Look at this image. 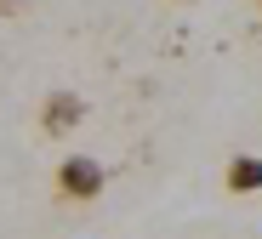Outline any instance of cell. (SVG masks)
<instances>
[{
  "mask_svg": "<svg viewBox=\"0 0 262 239\" xmlns=\"http://www.w3.org/2000/svg\"><path fill=\"white\" fill-rule=\"evenodd\" d=\"M108 188V171H103V160H92V154H63V165H57V194L63 200H97Z\"/></svg>",
  "mask_w": 262,
  "mask_h": 239,
  "instance_id": "cell-1",
  "label": "cell"
},
{
  "mask_svg": "<svg viewBox=\"0 0 262 239\" xmlns=\"http://www.w3.org/2000/svg\"><path fill=\"white\" fill-rule=\"evenodd\" d=\"M80 120H85V103L74 97V91H52V97H46V108H40V125H46L52 137H69Z\"/></svg>",
  "mask_w": 262,
  "mask_h": 239,
  "instance_id": "cell-2",
  "label": "cell"
},
{
  "mask_svg": "<svg viewBox=\"0 0 262 239\" xmlns=\"http://www.w3.org/2000/svg\"><path fill=\"white\" fill-rule=\"evenodd\" d=\"M223 182H228V194H256L262 188V154H234Z\"/></svg>",
  "mask_w": 262,
  "mask_h": 239,
  "instance_id": "cell-3",
  "label": "cell"
},
{
  "mask_svg": "<svg viewBox=\"0 0 262 239\" xmlns=\"http://www.w3.org/2000/svg\"><path fill=\"white\" fill-rule=\"evenodd\" d=\"M256 6H262V0H256Z\"/></svg>",
  "mask_w": 262,
  "mask_h": 239,
  "instance_id": "cell-4",
  "label": "cell"
}]
</instances>
